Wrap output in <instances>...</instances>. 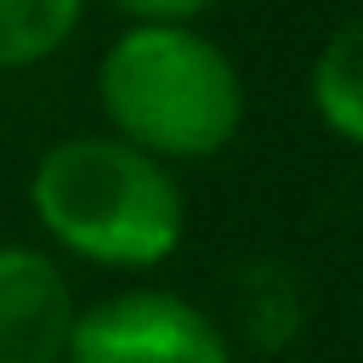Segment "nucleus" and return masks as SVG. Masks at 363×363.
Listing matches in <instances>:
<instances>
[{"instance_id": "obj_8", "label": "nucleus", "mask_w": 363, "mask_h": 363, "mask_svg": "<svg viewBox=\"0 0 363 363\" xmlns=\"http://www.w3.org/2000/svg\"><path fill=\"white\" fill-rule=\"evenodd\" d=\"M113 11H125L130 23H193L199 11H210V0H108Z\"/></svg>"}, {"instance_id": "obj_7", "label": "nucleus", "mask_w": 363, "mask_h": 363, "mask_svg": "<svg viewBox=\"0 0 363 363\" xmlns=\"http://www.w3.org/2000/svg\"><path fill=\"white\" fill-rule=\"evenodd\" d=\"M85 0H0V74L34 68L68 45Z\"/></svg>"}, {"instance_id": "obj_2", "label": "nucleus", "mask_w": 363, "mask_h": 363, "mask_svg": "<svg viewBox=\"0 0 363 363\" xmlns=\"http://www.w3.org/2000/svg\"><path fill=\"white\" fill-rule=\"evenodd\" d=\"M96 102L130 147L193 164L238 136L244 74L193 23H130L96 62Z\"/></svg>"}, {"instance_id": "obj_5", "label": "nucleus", "mask_w": 363, "mask_h": 363, "mask_svg": "<svg viewBox=\"0 0 363 363\" xmlns=\"http://www.w3.org/2000/svg\"><path fill=\"white\" fill-rule=\"evenodd\" d=\"M233 323H238L244 346L284 352L301 335V323H306L301 278L284 261H244L233 272Z\"/></svg>"}, {"instance_id": "obj_1", "label": "nucleus", "mask_w": 363, "mask_h": 363, "mask_svg": "<svg viewBox=\"0 0 363 363\" xmlns=\"http://www.w3.org/2000/svg\"><path fill=\"white\" fill-rule=\"evenodd\" d=\"M28 210L40 233L113 272H147L182 250L187 199L164 159L125 136H62L34 159Z\"/></svg>"}, {"instance_id": "obj_4", "label": "nucleus", "mask_w": 363, "mask_h": 363, "mask_svg": "<svg viewBox=\"0 0 363 363\" xmlns=\"http://www.w3.org/2000/svg\"><path fill=\"white\" fill-rule=\"evenodd\" d=\"M74 289L34 244H0V363H62Z\"/></svg>"}, {"instance_id": "obj_6", "label": "nucleus", "mask_w": 363, "mask_h": 363, "mask_svg": "<svg viewBox=\"0 0 363 363\" xmlns=\"http://www.w3.org/2000/svg\"><path fill=\"white\" fill-rule=\"evenodd\" d=\"M312 108L335 142H363V23L346 17L312 62Z\"/></svg>"}, {"instance_id": "obj_3", "label": "nucleus", "mask_w": 363, "mask_h": 363, "mask_svg": "<svg viewBox=\"0 0 363 363\" xmlns=\"http://www.w3.org/2000/svg\"><path fill=\"white\" fill-rule=\"evenodd\" d=\"M62 363H233V340L176 289H119L74 312Z\"/></svg>"}]
</instances>
